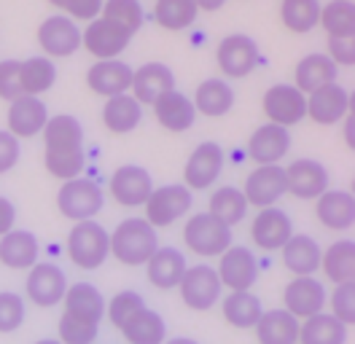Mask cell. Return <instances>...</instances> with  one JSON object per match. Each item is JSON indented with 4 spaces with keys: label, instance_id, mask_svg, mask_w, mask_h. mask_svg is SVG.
Segmentation results:
<instances>
[{
    "label": "cell",
    "instance_id": "cb8c5ba5",
    "mask_svg": "<svg viewBox=\"0 0 355 344\" xmlns=\"http://www.w3.org/2000/svg\"><path fill=\"white\" fill-rule=\"evenodd\" d=\"M189 264L178 248H156V253L146 264V277L156 291H173L180 285Z\"/></svg>",
    "mask_w": 355,
    "mask_h": 344
},
{
    "label": "cell",
    "instance_id": "d6986e66",
    "mask_svg": "<svg viewBox=\"0 0 355 344\" xmlns=\"http://www.w3.org/2000/svg\"><path fill=\"white\" fill-rule=\"evenodd\" d=\"M6 121H8V132L17 140H27V137H35V135L44 132L46 121H49V108L41 97L22 94L8 105V119Z\"/></svg>",
    "mask_w": 355,
    "mask_h": 344
},
{
    "label": "cell",
    "instance_id": "5b68a950",
    "mask_svg": "<svg viewBox=\"0 0 355 344\" xmlns=\"http://www.w3.org/2000/svg\"><path fill=\"white\" fill-rule=\"evenodd\" d=\"M180 291V299L189 309L194 312H207L213 309L218 299H221V280H218V272L207 264H197V266H189L186 275L178 285Z\"/></svg>",
    "mask_w": 355,
    "mask_h": 344
},
{
    "label": "cell",
    "instance_id": "be15d7a7",
    "mask_svg": "<svg viewBox=\"0 0 355 344\" xmlns=\"http://www.w3.org/2000/svg\"><path fill=\"white\" fill-rule=\"evenodd\" d=\"M350 194L355 196V178H353V186H350Z\"/></svg>",
    "mask_w": 355,
    "mask_h": 344
},
{
    "label": "cell",
    "instance_id": "f1b7e54d",
    "mask_svg": "<svg viewBox=\"0 0 355 344\" xmlns=\"http://www.w3.org/2000/svg\"><path fill=\"white\" fill-rule=\"evenodd\" d=\"M38 239L27 229H11L0 237V264L6 269H33L38 264Z\"/></svg>",
    "mask_w": 355,
    "mask_h": 344
},
{
    "label": "cell",
    "instance_id": "11a10c76",
    "mask_svg": "<svg viewBox=\"0 0 355 344\" xmlns=\"http://www.w3.org/2000/svg\"><path fill=\"white\" fill-rule=\"evenodd\" d=\"M14 221H17V207L11 205V199L0 196V237L14 229Z\"/></svg>",
    "mask_w": 355,
    "mask_h": 344
},
{
    "label": "cell",
    "instance_id": "3957f363",
    "mask_svg": "<svg viewBox=\"0 0 355 344\" xmlns=\"http://www.w3.org/2000/svg\"><path fill=\"white\" fill-rule=\"evenodd\" d=\"M183 242L191 253L202 258H218L223 256L234 242H232V229L223 226L218 218L210 213L191 215L183 226Z\"/></svg>",
    "mask_w": 355,
    "mask_h": 344
},
{
    "label": "cell",
    "instance_id": "bcb514c9",
    "mask_svg": "<svg viewBox=\"0 0 355 344\" xmlns=\"http://www.w3.org/2000/svg\"><path fill=\"white\" fill-rule=\"evenodd\" d=\"M143 307H146V301H143V296H140L137 291H119V293L105 304V315H108V320H111L116 328H121V325L130 320L135 312H140Z\"/></svg>",
    "mask_w": 355,
    "mask_h": 344
},
{
    "label": "cell",
    "instance_id": "6da1fadb",
    "mask_svg": "<svg viewBox=\"0 0 355 344\" xmlns=\"http://www.w3.org/2000/svg\"><path fill=\"white\" fill-rule=\"evenodd\" d=\"M156 248L159 237L146 218H124L111 234V256L124 266H146Z\"/></svg>",
    "mask_w": 355,
    "mask_h": 344
},
{
    "label": "cell",
    "instance_id": "ee69618b",
    "mask_svg": "<svg viewBox=\"0 0 355 344\" xmlns=\"http://www.w3.org/2000/svg\"><path fill=\"white\" fill-rule=\"evenodd\" d=\"M100 17L135 35L143 27V6H140V0H103Z\"/></svg>",
    "mask_w": 355,
    "mask_h": 344
},
{
    "label": "cell",
    "instance_id": "484cf974",
    "mask_svg": "<svg viewBox=\"0 0 355 344\" xmlns=\"http://www.w3.org/2000/svg\"><path fill=\"white\" fill-rule=\"evenodd\" d=\"M315 218L331 232L355 226V196L350 191H326L315 199Z\"/></svg>",
    "mask_w": 355,
    "mask_h": 344
},
{
    "label": "cell",
    "instance_id": "681fc988",
    "mask_svg": "<svg viewBox=\"0 0 355 344\" xmlns=\"http://www.w3.org/2000/svg\"><path fill=\"white\" fill-rule=\"evenodd\" d=\"M331 315L345 325H355V280L336 285L331 293Z\"/></svg>",
    "mask_w": 355,
    "mask_h": 344
},
{
    "label": "cell",
    "instance_id": "8992f818",
    "mask_svg": "<svg viewBox=\"0 0 355 344\" xmlns=\"http://www.w3.org/2000/svg\"><path fill=\"white\" fill-rule=\"evenodd\" d=\"M191 191L183 183H170V186H159L151 191L146 207V221L154 229H167L175 221H180L183 215L191 210Z\"/></svg>",
    "mask_w": 355,
    "mask_h": 344
},
{
    "label": "cell",
    "instance_id": "f35d334b",
    "mask_svg": "<svg viewBox=\"0 0 355 344\" xmlns=\"http://www.w3.org/2000/svg\"><path fill=\"white\" fill-rule=\"evenodd\" d=\"M248 199H245L243 189H234V186H221L210 194V202H207V213L213 218H218L223 226H237L240 221H245L248 215Z\"/></svg>",
    "mask_w": 355,
    "mask_h": 344
},
{
    "label": "cell",
    "instance_id": "91938a15",
    "mask_svg": "<svg viewBox=\"0 0 355 344\" xmlns=\"http://www.w3.org/2000/svg\"><path fill=\"white\" fill-rule=\"evenodd\" d=\"M347 116L355 119V92H350V100H347Z\"/></svg>",
    "mask_w": 355,
    "mask_h": 344
},
{
    "label": "cell",
    "instance_id": "f907efd6",
    "mask_svg": "<svg viewBox=\"0 0 355 344\" xmlns=\"http://www.w3.org/2000/svg\"><path fill=\"white\" fill-rule=\"evenodd\" d=\"M19 64L22 60H3L0 62V100L14 103L22 97V81H19Z\"/></svg>",
    "mask_w": 355,
    "mask_h": 344
},
{
    "label": "cell",
    "instance_id": "6f0895ef",
    "mask_svg": "<svg viewBox=\"0 0 355 344\" xmlns=\"http://www.w3.org/2000/svg\"><path fill=\"white\" fill-rule=\"evenodd\" d=\"M194 3H197L200 11H218L226 6V0H194Z\"/></svg>",
    "mask_w": 355,
    "mask_h": 344
},
{
    "label": "cell",
    "instance_id": "f5cc1de1",
    "mask_svg": "<svg viewBox=\"0 0 355 344\" xmlns=\"http://www.w3.org/2000/svg\"><path fill=\"white\" fill-rule=\"evenodd\" d=\"M19 156H22L19 140H17L8 129H0V175L8 170H14L17 162H19Z\"/></svg>",
    "mask_w": 355,
    "mask_h": 344
},
{
    "label": "cell",
    "instance_id": "9a60e30c",
    "mask_svg": "<svg viewBox=\"0 0 355 344\" xmlns=\"http://www.w3.org/2000/svg\"><path fill=\"white\" fill-rule=\"evenodd\" d=\"M293 237V223L291 215L280 207H264L250 223V239L259 250L272 253V250H283V245Z\"/></svg>",
    "mask_w": 355,
    "mask_h": 344
},
{
    "label": "cell",
    "instance_id": "7dc6e473",
    "mask_svg": "<svg viewBox=\"0 0 355 344\" xmlns=\"http://www.w3.org/2000/svg\"><path fill=\"white\" fill-rule=\"evenodd\" d=\"M57 334H60V342L62 344H94L97 334H100V325L78 320V318H70L67 312H62L60 325H57Z\"/></svg>",
    "mask_w": 355,
    "mask_h": 344
},
{
    "label": "cell",
    "instance_id": "db71d44e",
    "mask_svg": "<svg viewBox=\"0 0 355 344\" xmlns=\"http://www.w3.org/2000/svg\"><path fill=\"white\" fill-rule=\"evenodd\" d=\"M329 57L336 67H353L355 64V35L347 38H329Z\"/></svg>",
    "mask_w": 355,
    "mask_h": 344
},
{
    "label": "cell",
    "instance_id": "ab89813d",
    "mask_svg": "<svg viewBox=\"0 0 355 344\" xmlns=\"http://www.w3.org/2000/svg\"><path fill=\"white\" fill-rule=\"evenodd\" d=\"M320 0H283L280 3V19L286 30L293 35L312 33L320 24Z\"/></svg>",
    "mask_w": 355,
    "mask_h": 344
},
{
    "label": "cell",
    "instance_id": "2e32d148",
    "mask_svg": "<svg viewBox=\"0 0 355 344\" xmlns=\"http://www.w3.org/2000/svg\"><path fill=\"white\" fill-rule=\"evenodd\" d=\"M67 293V277L57 264H35L27 275V299L35 307H57Z\"/></svg>",
    "mask_w": 355,
    "mask_h": 344
},
{
    "label": "cell",
    "instance_id": "44dd1931",
    "mask_svg": "<svg viewBox=\"0 0 355 344\" xmlns=\"http://www.w3.org/2000/svg\"><path fill=\"white\" fill-rule=\"evenodd\" d=\"M175 89V76L164 62H146L135 70L132 76V94L140 105H154L159 97Z\"/></svg>",
    "mask_w": 355,
    "mask_h": 344
},
{
    "label": "cell",
    "instance_id": "e0dca14e",
    "mask_svg": "<svg viewBox=\"0 0 355 344\" xmlns=\"http://www.w3.org/2000/svg\"><path fill=\"white\" fill-rule=\"evenodd\" d=\"M326 299L329 296H326L323 282H318L315 277H293L283 291V304H286L283 309L302 322L318 312H323Z\"/></svg>",
    "mask_w": 355,
    "mask_h": 344
},
{
    "label": "cell",
    "instance_id": "836d02e7",
    "mask_svg": "<svg viewBox=\"0 0 355 344\" xmlns=\"http://www.w3.org/2000/svg\"><path fill=\"white\" fill-rule=\"evenodd\" d=\"M140 119H143V105L135 100L130 92L108 97L105 105H103V124L113 135H127V132L137 129Z\"/></svg>",
    "mask_w": 355,
    "mask_h": 344
},
{
    "label": "cell",
    "instance_id": "4fadbf2b",
    "mask_svg": "<svg viewBox=\"0 0 355 344\" xmlns=\"http://www.w3.org/2000/svg\"><path fill=\"white\" fill-rule=\"evenodd\" d=\"M218 280L229 291H250L259 280V261L245 245H232L218 256Z\"/></svg>",
    "mask_w": 355,
    "mask_h": 344
},
{
    "label": "cell",
    "instance_id": "9f6ffc18",
    "mask_svg": "<svg viewBox=\"0 0 355 344\" xmlns=\"http://www.w3.org/2000/svg\"><path fill=\"white\" fill-rule=\"evenodd\" d=\"M342 137H345L347 148L355 150V119L353 116H345V121H342Z\"/></svg>",
    "mask_w": 355,
    "mask_h": 344
},
{
    "label": "cell",
    "instance_id": "7bdbcfd3",
    "mask_svg": "<svg viewBox=\"0 0 355 344\" xmlns=\"http://www.w3.org/2000/svg\"><path fill=\"white\" fill-rule=\"evenodd\" d=\"M320 27L329 38L355 35V0H331L320 8Z\"/></svg>",
    "mask_w": 355,
    "mask_h": 344
},
{
    "label": "cell",
    "instance_id": "b9f144b4",
    "mask_svg": "<svg viewBox=\"0 0 355 344\" xmlns=\"http://www.w3.org/2000/svg\"><path fill=\"white\" fill-rule=\"evenodd\" d=\"M19 81H22V92L30 97L46 94L54 81H57V67L49 57H30L22 60L19 64Z\"/></svg>",
    "mask_w": 355,
    "mask_h": 344
},
{
    "label": "cell",
    "instance_id": "f6af8a7d",
    "mask_svg": "<svg viewBox=\"0 0 355 344\" xmlns=\"http://www.w3.org/2000/svg\"><path fill=\"white\" fill-rule=\"evenodd\" d=\"M46 170L49 175L60 178V180H73V178H81V172L87 167V156H84V148L78 150H46L44 156Z\"/></svg>",
    "mask_w": 355,
    "mask_h": 344
},
{
    "label": "cell",
    "instance_id": "816d5d0a",
    "mask_svg": "<svg viewBox=\"0 0 355 344\" xmlns=\"http://www.w3.org/2000/svg\"><path fill=\"white\" fill-rule=\"evenodd\" d=\"M60 11H65L70 19L92 22L103 14V0H65Z\"/></svg>",
    "mask_w": 355,
    "mask_h": 344
},
{
    "label": "cell",
    "instance_id": "680465c9",
    "mask_svg": "<svg viewBox=\"0 0 355 344\" xmlns=\"http://www.w3.org/2000/svg\"><path fill=\"white\" fill-rule=\"evenodd\" d=\"M164 344H200L197 339H189V336H175V339H167Z\"/></svg>",
    "mask_w": 355,
    "mask_h": 344
},
{
    "label": "cell",
    "instance_id": "603a6c76",
    "mask_svg": "<svg viewBox=\"0 0 355 344\" xmlns=\"http://www.w3.org/2000/svg\"><path fill=\"white\" fill-rule=\"evenodd\" d=\"M288 194L296 199H318L320 194L329 191V172L315 159H296L286 167Z\"/></svg>",
    "mask_w": 355,
    "mask_h": 344
},
{
    "label": "cell",
    "instance_id": "4dcf8cb0",
    "mask_svg": "<svg viewBox=\"0 0 355 344\" xmlns=\"http://www.w3.org/2000/svg\"><path fill=\"white\" fill-rule=\"evenodd\" d=\"M194 108L207 119H221L234 108V89L226 78H205L194 92Z\"/></svg>",
    "mask_w": 355,
    "mask_h": 344
},
{
    "label": "cell",
    "instance_id": "277c9868",
    "mask_svg": "<svg viewBox=\"0 0 355 344\" xmlns=\"http://www.w3.org/2000/svg\"><path fill=\"white\" fill-rule=\"evenodd\" d=\"M105 194L92 178H73L65 180L57 194V207L67 221H94V215L103 210Z\"/></svg>",
    "mask_w": 355,
    "mask_h": 344
},
{
    "label": "cell",
    "instance_id": "5bb4252c",
    "mask_svg": "<svg viewBox=\"0 0 355 344\" xmlns=\"http://www.w3.org/2000/svg\"><path fill=\"white\" fill-rule=\"evenodd\" d=\"M38 43L44 49V57H49V60L51 57H70L81 46V30H78L76 19H70L65 14H54V17L41 22Z\"/></svg>",
    "mask_w": 355,
    "mask_h": 344
},
{
    "label": "cell",
    "instance_id": "7402d4cb",
    "mask_svg": "<svg viewBox=\"0 0 355 344\" xmlns=\"http://www.w3.org/2000/svg\"><path fill=\"white\" fill-rule=\"evenodd\" d=\"M347 100H350V92H345L339 84L320 86L312 94H307V119H312L320 127H334L345 121Z\"/></svg>",
    "mask_w": 355,
    "mask_h": 344
},
{
    "label": "cell",
    "instance_id": "60d3db41",
    "mask_svg": "<svg viewBox=\"0 0 355 344\" xmlns=\"http://www.w3.org/2000/svg\"><path fill=\"white\" fill-rule=\"evenodd\" d=\"M197 17H200V8L194 0H156L154 6L156 24L170 33H180V30L191 27Z\"/></svg>",
    "mask_w": 355,
    "mask_h": 344
},
{
    "label": "cell",
    "instance_id": "d6a6232c",
    "mask_svg": "<svg viewBox=\"0 0 355 344\" xmlns=\"http://www.w3.org/2000/svg\"><path fill=\"white\" fill-rule=\"evenodd\" d=\"M221 312L223 320L232 328L248 331V328H256L259 318L264 315V307H261V299L253 291H232L221 301Z\"/></svg>",
    "mask_w": 355,
    "mask_h": 344
},
{
    "label": "cell",
    "instance_id": "4316f807",
    "mask_svg": "<svg viewBox=\"0 0 355 344\" xmlns=\"http://www.w3.org/2000/svg\"><path fill=\"white\" fill-rule=\"evenodd\" d=\"M151 108H154L156 121L167 132H186V129L194 127V121H197V108L191 103V97H186L178 89L167 92L164 97H159Z\"/></svg>",
    "mask_w": 355,
    "mask_h": 344
},
{
    "label": "cell",
    "instance_id": "d590c367",
    "mask_svg": "<svg viewBox=\"0 0 355 344\" xmlns=\"http://www.w3.org/2000/svg\"><path fill=\"white\" fill-rule=\"evenodd\" d=\"M44 143L46 150H78L84 148V127L76 116H67V113H60V116H51L44 127Z\"/></svg>",
    "mask_w": 355,
    "mask_h": 344
},
{
    "label": "cell",
    "instance_id": "8d00e7d4",
    "mask_svg": "<svg viewBox=\"0 0 355 344\" xmlns=\"http://www.w3.org/2000/svg\"><path fill=\"white\" fill-rule=\"evenodd\" d=\"M320 269L334 285L355 280V239H336V242H331L323 250Z\"/></svg>",
    "mask_w": 355,
    "mask_h": 344
},
{
    "label": "cell",
    "instance_id": "ba28073f",
    "mask_svg": "<svg viewBox=\"0 0 355 344\" xmlns=\"http://www.w3.org/2000/svg\"><path fill=\"white\" fill-rule=\"evenodd\" d=\"M216 60H218V67H221V73L226 78H245L259 67L261 51H259V43L253 41L250 35L232 33V35H226L218 43Z\"/></svg>",
    "mask_w": 355,
    "mask_h": 344
},
{
    "label": "cell",
    "instance_id": "7a4b0ae2",
    "mask_svg": "<svg viewBox=\"0 0 355 344\" xmlns=\"http://www.w3.org/2000/svg\"><path fill=\"white\" fill-rule=\"evenodd\" d=\"M111 256V234L97 221H78L67 234V258L78 269L92 272Z\"/></svg>",
    "mask_w": 355,
    "mask_h": 344
},
{
    "label": "cell",
    "instance_id": "e575fe53",
    "mask_svg": "<svg viewBox=\"0 0 355 344\" xmlns=\"http://www.w3.org/2000/svg\"><path fill=\"white\" fill-rule=\"evenodd\" d=\"M124 334V339L130 344H164L167 342V322L164 318L143 307L140 312H135L130 320L119 328Z\"/></svg>",
    "mask_w": 355,
    "mask_h": 344
},
{
    "label": "cell",
    "instance_id": "30bf717a",
    "mask_svg": "<svg viewBox=\"0 0 355 344\" xmlns=\"http://www.w3.org/2000/svg\"><path fill=\"white\" fill-rule=\"evenodd\" d=\"M223 162H226V153H223L218 143H213V140L200 143L197 148L191 150V156H189V162L183 167V186L189 191L210 189L218 180V175H221Z\"/></svg>",
    "mask_w": 355,
    "mask_h": 344
},
{
    "label": "cell",
    "instance_id": "ac0fdd59",
    "mask_svg": "<svg viewBox=\"0 0 355 344\" xmlns=\"http://www.w3.org/2000/svg\"><path fill=\"white\" fill-rule=\"evenodd\" d=\"M245 150H248L250 162H256V167L259 164H280L291 150V132L286 127L266 121L250 135Z\"/></svg>",
    "mask_w": 355,
    "mask_h": 344
},
{
    "label": "cell",
    "instance_id": "52a82bcc",
    "mask_svg": "<svg viewBox=\"0 0 355 344\" xmlns=\"http://www.w3.org/2000/svg\"><path fill=\"white\" fill-rule=\"evenodd\" d=\"M261 108L269 124L291 129L307 119V94H302L293 84H275L264 92Z\"/></svg>",
    "mask_w": 355,
    "mask_h": 344
},
{
    "label": "cell",
    "instance_id": "1f68e13d",
    "mask_svg": "<svg viewBox=\"0 0 355 344\" xmlns=\"http://www.w3.org/2000/svg\"><path fill=\"white\" fill-rule=\"evenodd\" d=\"M253 331L259 344H299V320L286 309H264Z\"/></svg>",
    "mask_w": 355,
    "mask_h": 344
},
{
    "label": "cell",
    "instance_id": "f546056e",
    "mask_svg": "<svg viewBox=\"0 0 355 344\" xmlns=\"http://www.w3.org/2000/svg\"><path fill=\"white\" fill-rule=\"evenodd\" d=\"M62 304H65L67 315L78 318V320L100 325V320L105 318V299H103V293L92 282H73V285H67V293Z\"/></svg>",
    "mask_w": 355,
    "mask_h": 344
},
{
    "label": "cell",
    "instance_id": "6125c7cd",
    "mask_svg": "<svg viewBox=\"0 0 355 344\" xmlns=\"http://www.w3.org/2000/svg\"><path fill=\"white\" fill-rule=\"evenodd\" d=\"M49 3H51V6H57V8H62V3H65V0H49Z\"/></svg>",
    "mask_w": 355,
    "mask_h": 344
},
{
    "label": "cell",
    "instance_id": "9c48e42d",
    "mask_svg": "<svg viewBox=\"0 0 355 344\" xmlns=\"http://www.w3.org/2000/svg\"><path fill=\"white\" fill-rule=\"evenodd\" d=\"M243 194L250 207H275L283 194H288L286 167L283 164H259L256 170L245 178Z\"/></svg>",
    "mask_w": 355,
    "mask_h": 344
},
{
    "label": "cell",
    "instance_id": "94428289",
    "mask_svg": "<svg viewBox=\"0 0 355 344\" xmlns=\"http://www.w3.org/2000/svg\"><path fill=\"white\" fill-rule=\"evenodd\" d=\"M35 344H62L60 339H41V342H35Z\"/></svg>",
    "mask_w": 355,
    "mask_h": 344
},
{
    "label": "cell",
    "instance_id": "8fae6325",
    "mask_svg": "<svg viewBox=\"0 0 355 344\" xmlns=\"http://www.w3.org/2000/svg\"><path fill=\"white\" fill-rule=\"evenodd\" d=\"M111 196L116 205L121 207H143L148 202V196L154 191V178L151 172L140 164H121L111 175Z\"/></svg>",
    "mask_w": 355,
    "mask_h": 344
},
{
    "label": "cell",
    "instance_id": "74e56055",
    "mask_svg": "<svg viewBox=\"0 0 355 344\" xmlns=\"http://www.w3.org/2000/svg\"><path fill=\"white\" fill-rule=\"evenodd\" d=\"M347 325L339 322L331 312H318L299 322V344H345Z\"/></svg>",
    "mask_w": 355,
    "mask_h": 344
},
{
    "label": "cell",
    "instance_id": "d4e9b609",
    "mask_svg": "<svg viewBox=\"0 0 355 344\" xmlns=\"http://www.w3.org/2000/svg\"><path fill=\"white\" fill-rule=\"evenodd\" d=\"M280 253H283L286 269H288L293 277H315V272L320 269L323 248L310 234H293L283 245Z\"/></svg>",
    "mask_w": 355,
    "mask_h": 344
},
{
    "label": "cell",
    "instance_id": "83f0119b",
    "mask_svg": "<svg viewBox=\"0 0 355 344\" xmlns=\"http://www.w3.org/2000/svg\"><path fill=\"white\" fill-rule=\"evenodd\" d=\"M336 76H339V67L334 64L329 54H307L293 67V86L302 94H312L320 86L336 84Z\"/></svg>",
    "mask_w": 355,
    "mask_h": 344
},
{
    "label": "cell",
    "instance_id": "7c38bea8",
    "mask_svg": "<svg viewBox=\"0 0 355 344\" xmlns=\"http://www.w3.org/2000/svg\"><path fill=\"white\" fill-rule=\"evenodd\" d=\"M130 41H132V33H127L124 27L103 17L92 19L87 30H81V46L97 60H119V54L130 46Z\"/></svg>",
    "mask_w": 355,
    "mask_h": 344
},
{
    "label": "cell",
    "instance_id": "c3c4849f",
    "mask_svg": "<svg viewBox=\"0 0 355 344\" xmlns=\"http://www.w3.org/2000/svg\"><path fill=\"white\" fill-rule=\"evenodd\" d=\"M27 307L24 299L14 291H3L0 293V334H14L24 322Z\"/></svg>",
    "mask_w": 355,
    "mask_h": 344
},
{
    "label": "cell",
    "instance_id": "ffe728a7",
    "mask_svg": "<svg viewBox=\"0 0 355 344\" xmlns=\"http://www.w3.org/2000/svg\"><path fill=\"white\" fill-rule=\"evenodd\" d=\"M132 76L135 70L121 60H97L89 67L87 86L100 97H116L132 89Z\"/></svg>",
    "mask_w": 355,
    "mask_h": 344
}]
</instances>
